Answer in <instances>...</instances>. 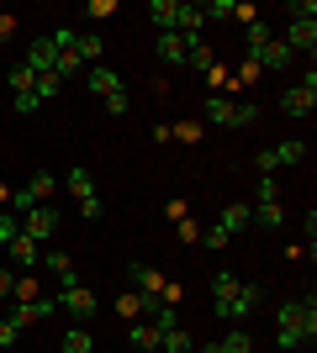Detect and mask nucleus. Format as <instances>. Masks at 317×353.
I'll list each match as a JSON object with an SVG mask.
<instances>
[{
  "label": "nucleus",
  "instance_id": "nucleus-4",
  "mask_svg": "<svg viewBox=\"0 0 317 353\" xmlns=\"http://www.w3.org/2000/svg\"><path fill=\"white\" fill-rule=\"evenodd\" d=\"M59 311H69L75 322L95 316V290H85V285H64V290H59Z\"/></svg>",
  "mask_w": 317,
  "mask_h": 353
},
{
  "label": "nucleus",
  "instance_id": "nucleus-39",
  "mask_svg": "<svg viewBox=\"0 0 317 353\" xmlns=\"http://www.w3.org/2000/svg\"><path fill=\"white\" fill-rule=\"evenodd\" d=\"M11 290H16V274H11V269H0V301H11Z\"/></svg>",
  "mask_w": 317,
  "mask_h": 353
},
{
  "label": "nucleus",
  "instance_id": "nucleus-21",
  "mask_svg": "<svg viewBox=\"0 0 317 353\" xmlns=\"http://www.w3.org/2000/svg\"><path fill=\"white\" fill-rule=\"evenodd\" d=\"M249 211H254V221H259V227H265V232L286 221V211H280V201H265V206H249Z\"/></svg>",
  "mask_w": 317,
  "mask_h": 353
},
{
  "label": "nucleus",
  "instance_id": "nucleus-3",
  "mask_svg": "<svg viewBox=\"0 0 317 353\" xmlns=\"http://www.w3.org/2000/svg\"><path fill=\"white\" fill-rule=\"evenodd\" d=\"M53 232H59V206H32L27 216H21V237H32L37 248H43Z\"/></svg>",
  "mask_w": 317,
  "mask_h": 353
},
{
  "label": "nucleus",
  "instance_id": "nucleus-34",
  "mask_svg": "<svg viewBox=\"0 0 317 353\" xmlns=\"http://www.w3.org/2000/svg\"><path fill=\"white\" fill-rule=\"evenodd\" d=\"M169 137H180V143H201V127H196V121H180V127H169Z\"/></svg>",
  "mask_w": 317,
  "mask_h": 353
},
{
  "label": "nucleus",
  "instance_id": "nucleus-33",
  "mask_svg": "<svg viewBox=\"0 0 317 353\" xmlns=\"http://www.w3.org/2000/svg\"><path fill=\"white\" fill-rule=\"evenodd\" d=\"M11 105H16V117H32V111H37L43 101H37V95L27 90V95H11Z\"/></svg>",
  "mask_w": 317,
  "mask_h": 353
},
{
  "label": "nucleus",
  "instance_id": "nucleus-5",
  "mask_svg": "<svg viewBox=\"0 0 317 353\" xmlns=\"http://www.w3.org/2000/svg\"><path fill=\"white\" fill-rule=\"evenodd\" d=\"M275 343H280V348H302V301L280 306V327H275Z\"/></svg>",
  "mask_w": 317,
  "mask_h": 353
},
{
  "label": "nucleus",
  "instance_id": "nucleus-6",
  "mask_svg": "<svg viewBox=\"0 0 317 353\" xmlns=\"http://www.w3.org/2000/svg\"><path fill=\"white\" fill-rule=\"evenodd\" d=\"M233 295H238V274H233V269H217V274H211V306H217V316H227Z\"/></svg>",
  "mask_w": 317,
  "mask_h": 353
},
{
  "label": "nucleus",
  "instance_id": "nucleus-14",
  "mask_svg": "<svg viewBox=\"0 0 317 353\" xmlns=\"http://www.w3.org/2000/svg\"><path fill=\"white\" fill-rule=\"evenodd\" d=\"M286 48H291V53H312V48H317V21H291Z\"/></svg>",
  "mask_w": 317,
  "mask_h": 353
},
{
  "label": "nucleus",
  "instance_id": "nucleus-7",
  "mask_svg": "<svg viewBox=\"0 0 317 353\" xmlns=\"http://www.w3.org/2000/svg\"><path fill=\"white\" fill-rule=\"evenodd\" d=\"M85 85H90V95L111 101V95H122V74H117V69H106V63H95V69L85 74Z\"/></svg>",
  "mask_w": 317,
  "mask_h": 353
},
{
  "label": "nucleus",
  "instance_id": "nucleus-38",
  "mask_svg": "<svg viewBox=\"0 0 317 353\" xmlns=\"http://www.w3.org/2000/svg\"><path fill=\"white\" fill-rule=\"evenodd\" d=\"M16 338H21V327H11V322H6V316H0V348H11Z\"/></svg>",
  "mask_w": 317,
  "mask_h": 353
},
{
  "label": "nucleus",
  "instance_id": "nucleus-37",
  "mask_svg": "<svg viewBox=\"0 0 317 353\" xmlns=\"http://www.w3.org/2000/svg\"><path fill=\"white\" fill-rule=\"evenodd\" d=\"M79 216H85V221H101V216H106V206L90 195V201H79Z\"/></svg>",
  "mask_w": 317,
  "mask_h": 353
},
{
  "label": "nucleus",
  "instance_id": "nucleus-36",
  "mask_svg": "<svg viewBox=\"0 0 317 353\" xmlns=\"http://www.w3.org/2000/svg\"><path fill=\"white\" fill-rule=\"evenodd\" d=\"M265 43H270V32H265V21H249V48H254V53H259V48H265Z\"/></svg>",
  "mask_w": 317,
  "mask_h": 353
},
{
  "label": "nucleus",
  "instance_id": "nucleus-11",
  "mask_svg": "<svg viewBox=\"0 0 317 353\" xmlns=\"http://www.w3.org/2000/svg\"><path fill=\"white\" fill-rule=\"evenodd\" d=\"M254 63H259V69H286V63H296V53H291L286 43H275V37H270V43L254 53Z\"/></svg>",
  "mask_w": 317,
  "mask_h": 353
},
{
  "label": "nucleus",
  "instance_id": "nucleus-2",
  "mask_svg": "<svg viewBox=\"0 0 317 353\" xmlns=\"http://www.w3.org/2000/svg\"><path fill=\"white\" fill-rule=\"evenodd\" d=\"M307 159V143H296V137H286V143H275L259 153V174H275V169H291V163Z\"/></svg>",
  "mask_w": 317,
  "mask_h": 353
},
{
  "label": "nucleus",
  "instance_id": "nucleus-12",
  "mask_svg": "<svg viewBox=\"0 0 317 353\" xmlns=\"http://www.w3.org/2000/svg\"><path fill=\"white\" fill-rule=\"evenodd\" d=\"M312 105H317V90H307V85H296V90L280 95V111H286V117H307Z\"/></svg>",
  "mask_w": 317,
  "mask_h": 353
},
{
  "label": "nucleus",
  "instance_id": "nucleus-40",
  "mask_svg": "<svg viewBox=\"0 0 317 353\" xmlns=\"http://www.w3.org/2000/svg\"><path fill=\"white\" fill-rule=\"evenodd\" d=\"M206 16H233V0H211V6H201Z\"/></svg>",
  "mask_w": 317,
  "mask_h": 353
},
{
  "label": "nucleus",
  "instance_id": "nucleus-27",
  "mask_svg": "<svg viewBox=\"0 0 317 353\" xmlns=\"http://www.w3.org/2000/svg\"><path fill=\"white\" fill-rule=\"evenodd\" d=\"M69 190H75L79 201H90V195H95V185H90V169H69Z\"/></svg>",
  "mask_w": 317,
  "mask_h": 353
},
{
  "label": "nucleus",
  "instance_id": "nucleus-29",
  "mask_svg": "<svg viewBox=\"0 0 317 353\" xmlns=\"http://www.w3.org/2000/svg\"><path fill=\"white\" fill-rule=\"evenodd\" d=\"M32 79H37V74H32L27 63H11V95H27V90H32Z\"/></svg>",
  "mask_w": 317,
  "mask_h": 353
},
{
  "label": "nucleus",
  "instance_id": "nucleus-8",
  "mask_svg": "<svg viewBox=\"0 0 317 353\" xmlns=\"http://www.w3.org/2000/svg\"><path fill=\"white\" fill-rule=\"evenodd\" d=\"M259 301H265V290H259L254 280H238V295H233V306H227V316H233V322H243L249 311H259Z\"/></svg>",
  "mask_w": 317,
  "mask_h": 353
},
{
  "label": "nucleus",
  "instance_id": "nucleus-26",
  "mask_svg": "<svg viewBox=\"0 0 317 353\" xmlns=\"http://www.w3.org/2000/svg\"><path fill=\"white\" fill-rule=\"evenodd\" d=\"M217 353H254V338H249V332H227V338L217 343Z\"/></svg>",
  "mask_w": 317,
  "mask_h": 353
},
{
  "label": "nucleus",
  "instance_id": "nucleus-22",
  "mask_svg": "<svg viewBox=\"0 0 317 353\" xmlns=\"http://www.w3.org/2000/svg\"><path fill=\"white\" fill-rule=\"evenodd\" d=\"M64 353H95V338L85 327H69V332H64Z\"/></svg>",
  "mask_w": 317,
  "mask_h": 353
},
{
  "label": "nucleus",
  "instance_id": "nucleus-42",
  "mask_svg": "<svg viewBox=\"0 0 317 353\" xmlns=\"http://www.w3.org/2000/svg\"><path fill=\"white\" fill-rule=\"evenodd\" d=\"M196 353H217V343H206V348H196Z\"/></svg>",
  "mask_w": 317,
  "mask_h": 353
},
{
  "label": "nucleus",
  "instance_id": "nucleus-31",
  "mask_svg": "<svg viewBox=\"0 0 317 353\" xmlns=\"http://www.w3.org/2000/svg\"><path fill=\"white\" fill-rule=\"evenodd\" d=\"M259 111H254V101H233V127H249Z\"/></svg>",
  "mask_w": 317,
  "mask_h": 353
},
{
  "label": "nucleus",
  "instance_id": "nucleus-23",
  "mask_svg": "<svg viewBox=\"0 0 317 353\" xmlns=\"http://www.w3.org/2000/svg\"><path fill=\"white\" fill-rule=\"evenodd\" d=\"M249 221H254V211H249V206H227V211H222V232L233 237V232H243Z\"/></svg>",
  "mask_w": 317,
  "mask_h": 353
},
{
  "label": "nucleus",
  "instance_id": "nucleus-9",
  "mask_svg": "<svg viewBox=\"0 0 317 353\" xmlns=\"http://www.w3.org/2000/svg\"><path fill=\"white\" fill-rule=\"evenodd\" d=\"M21 63H27L32 74H53V63H59V48L48 43V37H37V43L27 48V59H21Z\"/></svg>",
  "mask_w": 317,
  "mask_h": 353
},
{
  "label": "nucleus",
  "instance_id": "nucleus-28",
  "mask_svg": "<svg viewBox=\"0 0 317 353\" xmlns=\"http://www.w3.org/2000/svg\"><path fill=\"white\" fill-rule=\"evenodd\" d=\"M75 59H79V63H85V59H101V37H95V32L75 37Z\"/></svg>",
  "mask_w": 317,
  "mask_h": 353
},
{
  "label": "nucleus",
  "instance_id": "nucleus-1",
  "mask_svg": "<svg viewBox=\"0 0 317 353\" xmlns=\"http://www.w3.org/2000/svg\"><path fill=\"white\" fill-rule=\"evenodd\" d=\"M48 195H53V174H32L27 185L11 195V216H27L32 206H48Z\"/></svg>",
  "mask_w": 317,
  "mask_h": 353
},
{
  "label": "nucleus",
  "instance_id": "nucleus-17",
  "mask_svg": "<svg viewBox=\"0 0 317 353\" xmlns=\"http://www.w3.org/2000/svg\"><path fill=\"white\" fill-rule=\"evenodd\" d=\"M6 248H11V259H16V264H21V269H32V264H37V259H43V248H37L32 237H11Z\"/></svg>",
  "mask_w": 317,
  "mask_h": 353
},
{
  "label": "nucleus",
  "instance_id": "nucleus-16",
  "mask_svg": "<svg viewBox=\"0 0 317 353\" xmlns=\"http://www.w3.org/2000/svg\"><path fill=\"white\" fill-rule=\"evenodd\" d=\"M133 280H137V290L148 295V301H159V295H164V274H159V269H148V264H133Z\"/></svg>",
  "mask_w": 317,
  "mask_h": 353
},
{
  "label": "nucleus",
  "instance_id": "nucleus-24",
  "mask_svg": "<svg viewBox=\"0 0 317 353\" xmlns=\"http://www.w3.org/2000/svg\"><path fill=\"white\" fill-rule=\"evenodd\" d=\"M159 348H164V353H191V348H196V343H191V332H185V327H169Z\"/></svg>",
  "mask_w": 317,
  "mask_h": 353
},
{
  "label": "nucleus",
  "instance_id": "nucleus-19",
  "mask_svg": "<svg viewBox=\"0 0 317 353\" xmlns=\"http://www.w3.org/2000/svg\"><path fill=\"white\" fill-rule=\"evenodd\" d=\"M206 121L211 127H233V101H227V95H211L206 101Z\"/></svg>",
  "mask_w": 317,
  "mask_h": 353
},
{
  "label": "nucleus",
  "instance_id": "nucleus-25",
  "mask_svg": "<svg viewBox=\"0 0 317 353\" xmlns=\"http://www.w3.org/2000/svg\"><path fill=\"white\" fill-rule=\"evenodd\" d=\"M59 90H64V79H59V74H37V79H32V95H37V101H53Z\"/></svg>",
  "mask_w": 317,
  "mask_h": 353
},
{
  "label": "nucleus",
  "instance_id": "nucleus-41",
  "mask_svg": "<svg viewBox=\"0 0 317 353\" xmlns=\"http://www.w3.org/2000/svg\"><path fill=\"white\" fill-rule=\"evenodd\" d=\"M180 243H201V227H196V221H180Z\"/></svg>",
  "mask_w": 317,
  "mask_h": 353
},
{
  "label": "nucleus",
  "instance_id": "nucleus-18",
  "mask_svg": "<svg viewBox=\"0 0 317 353\" xmlns=\"http://www.w3.org/2000/svg\"><path fill=\"white\" fill-rule=\"evenodd\" d=\"M148 16H153V27H159V32H175V16H180V6H175V0H153Z\"/></svg>",
  "mask_w": 317,
  "mask_h": 353
},
{
  "label": "nucleus",
  "instance_id": "nucleus-32",
  "mask_svg": "<svg viewBox=\"0 0 317 353\" xmlns=\"http://www.w3.org/2000/svg\"><path fill=\"white\" fill-rule=\"evenodd\" d=\"M11 237H21V216L6 211V216H0V243H11Z\"/></svg>",
  "mask_w": 317,
  "mask_h": 353
},
{
  "label": "nucleus",
  "instance_id": "nucleus-30",
  "mask_svg": "<svg viewBox=\"0 0 317 353\" xmlns=\"http://www.w3.org/2000/svg\"><path fill=\"white\" fill-rule=\"evenodd\" d=\"M227 243H233V237H227L222 227H206V232H201V248H211V253H222Z\"/></svg>",
  "mask_w": 317,
  "mask_h": 353
},
{
  "label": "nucleus",
  "instance_id": "nucleus-10",
  "mask_svg": "<svg viewBox=\"0 0 317 353\" xmlns=\"http://www.w3.org/2000/svg\"><path fill=\"white\" fill-rule=\"evenodd\" d=\"M127 343H133L137 353H159V343H164V332L153 322H127Z\"/></svg>",
  "mask_w": 317,
  "mask_h": 353
},
{
  "label": "nucleus",
  "instance_id": "nucleus-20",
  "mask_svg": "<svg viewBox=\"0 0 317 353\" xmlns=\"http://www.w3.org/2000/svg\"><path fill=\"white\" fill-rule=\"evenodd\" d=\"M185 63H191V69H201V74L217 69V59H211V48L201 43V37H191V48H185Z\"/></svg>",
  "mask_w": 317,
  "mask_h": 353
},
{
  "label": "nucleus",
  "instance_id": "nucleus-13",
  "mask_svg": "<svg viewBox=\"0 0 317 353\" xmlns=\"http://www.w3.org/2000/svg\"><path fill=\"white\" fill-rule=\"evenodd\" d=\"M43 269L59 274V290H64V285H79V274H75V264H69V253H64V248H48L43 253Z\"/></svg>",
  "mask_w": 317,
  "mask_h": 353
},
{
  "label": "nucleus",
  "instance_id": "nucleus-35",
  "mask_svg": "<svg viewBox=\"0 0 317 353\" xmlns=\"http://www.w3.org/2000/svg\"><path fill=\"white\" fill-rule=\"evenodd\" d=\"M265 201H280V185H275V179H270V174L259 179V201H254V206H265Z\"/></svg>",
  "mask_w": 317,
  "mask_h": 353
},
{
  "label": "nucleus",
  "instance_id": "nucleus-15",
  "mask_svg": "<svg viewBox=\"0 0 317 353\" xmlns=\"http://www.w3.org/2000/svg\"><path fill=\"white\" fill-rule=\"evenodd\" d=\"M185 48H191V37H180V32H159V59H164V63H185Z\"/></svg>",
  "mask_w": 317,
  "mask_h": 353
},
{
  "label": "nucleus",
  "instance_id": "nucleus-43",
  "mask_svg": "<svg viewBox=\"0 0 317 353\" xmlns=\"http://www.w3.org/2000/svg\"><path fill=\"white\" fill-rule=\"evenodd\" d=\"M0 201H6V185H0Z\"/></svg>",
  "mask_w": 317,
  "mask_h": 353
}]
</instances>
